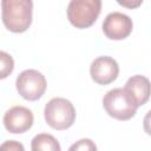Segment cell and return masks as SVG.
Segmentation results:
<instances>
[{
  "label": "cell",
  "instance_id": "1",
  "mask_svg": "<svg viewBox=\"0 0 151 151\" xmlns=\"http://www.w3.org/2000/svg\"><path fill=\"white\" fill-rule=\"evenodd\" d=\"M2 22L14 33L25 32L32 24L33 2L31 0H2Z\"/></svg>",
  "mask_w": 151,
  "mask_h": 151
},
{
  "label": "cell",
  "instance_id": "2",
  "mask_svg": "<svg viewBox=\"0 0 151 151\" xmlns=\"http://www.w3.org/2000/svg\"><path fill=\"white\" fill-rule=\"evenodd\" d=\"M103 106L106 113L118 120H129L137 112V104L125 88L110 90L103 98Z\"/></svg>",
  "mask_w": 151,
  "mask_h": 151
},
{
  "label": "cell",
  "instance_id": "3",
  "mask_svg": "<svg viewBox=\"0 0 151 151\" xmlns=\"http://www.w3.org/2000/svg\"><path fill=\"white\" fill-rule=\"evenodd\" d=\"M46 123L54 130H66L76 120V109L73 104L61 97L52 98L44 109Z\"/></svg>",
  "mask_w": 151,
  "mask_h": 151
},
{
  "label": "cell",
  "instance_id": "4",
  "mask_svg": "<svg viewBox=\"0 0 151 151\" xmlns=\"http://www.w3.org/2000/svg\"><path fill=\"white\" fill-rule=\"evenodd\" d=\"M100 0H72L67 6V19L77 28H87L98 19Z\"/></svg>",
  "mask_w": 151,
  "mask_h": 151
},
{
  "label": "cell",
  "instance_id": "5",
  "mask_svg": "<svg viewBox=\"0 0 151 151\" xmlns=\"http://www.w3.org/2000/svg\"><path fill=\"white\" fill-rule=\"evenodd\" d=\"M15 86L18 93L26 100L34 101L42 97L46 91V78L37 70H25L22 71L15 80Z\"/></svg>",
  "mask_w": 151,
  "mask_h": 151
},
{
  "label": "cell",
  "instance_id": "6",
  "mask_svg": "<svg viewBox=\"0 0 151 151\" xmlns=\"http://www.w3.org/2000/svg\"><path fill=\"white\" fill-rule=\"evenodd\" d=\"M101 27L104 34L109 39L123 40L131 34L133 22L129 15L122 12H112L105 17Z\"/></svg>",
  "mask_w": 151,
  "mask_h": 151
},
{
  "label": "cell",
  "instance_id": "7",
  "mask_svg": "<svg viewBox=\"0 0 151 151\" xmlns=\"http://www.w3.org/2000/svg\"><path fill=\"white\" fill-rule=\"evenodd\" d=\"M90 74L94 83L99 85H107L114 81L119 74L118 63L109 55L98 57L91 63Z\"/></svg>",
  "mask_w": 151,
  "mask_h": 151
},
{
  "label": "cell",
  "instance_id": "8",
  "mask_svg": "<svg viewBox=\"0 0 151 151\" xmlns=\"http://www.w3.org/2000/svg\"><path fill=\"white\" fill-rule=\"evenodd\" d=\"M33 113L29 109L17 105L11 107L4 114L5 129L11 133H24L33 125Z\"/></svg>",
  "mask_w": 151,
  "mask_h": 151
},
{
  "label": "cell",
  "instance_id": "9",
  "mask_svg": "<svg viewBox=\"0 0 151 151\" xmlns=\"http://www.w3.org/2000/svg\"><path fill=\"white\" fill-rule=\"evenodd\" d=\"M124 88L131 96L138 107L144 105L151 96V83L146 77L140 74H136L129 78Z\"/></svg>",
  "mask_w": 151,
  "mask_h": 151
},
{
  "label": "cell",
  "instance_id": "10",
  "mask_svg": "<svg viewBox=\"0 0 151 151\" xmlns=\"http://www.w3.org/2000/svg\"><path fill=\"white\" fill-rule=\"evenodd\" d=\"M32 151H61L59 142L50 133H38L31 142Z\"/></svg>",
  "mask_w": 151,
  "mask_h": 151
},
{
  "label": "cell",
  "instance_id": "11",
  "mask_svg": "<svg viewBox=\"0 0 151 151\" xmlns=\"http://www.w3.org/2000/svg\"><path fill=\"white\" fill-rule=\"evenodd\" d=\"M0 61H1V79H5L8 74L12 73L14 68V61L13 58L5 51L0 52Z\"/></svg>",
  "mask_w": 151,
  "mask_h": 151
},
{
  "label": "cell",
  "instance_id": "12",
  "mask_svg": "<svg viewBox=\"0 0 151 151\" xmlns=\"http://www.w3.org/2000/svg\"><path fill=\"white\" fill-rule=\"evenodd\" d=\"M67 151H97V145L88 138H81L73 143Z\"/></svg>",
  "mask_w": 151,
  "mask_h": 151
},
{
  "label": "cell",
  "instance_id": "13",
  "mask_svg": "<svg viewBox=\"0 0 151 151\" xmlns=\"http://www.w3.org/2000/svg\"><path fill=\"white\" fill-rule=\"evenodd\" d=\"M0 151H25L24 145L17 140H6L1 144Z\"/></svg>",
  "mask_w": 151,
  "mask_h": 151
},
{
  "label": "cell",
  "instance_id": "14",
  "mask_svg": "<svg viewBox=\"0 0 151 151\" xmlns=\"http://www.w3.org/2000/svg\"><path fill=\"white\" fill-rule=\"evenodd\" d=\"M143 127H144V131L151 136V110L145 114L143 119Z\"/></svg>",
  "mask_w": 151,
  "mask_h": 151
},
{
  "label": "cell",
  "instance_id": "15",
  "mask_svg": "<svg viewBox=\"0 0 151 151\" xmlns=\"http://www.w3.org/2000/svg\"><path fill=\"white\" fill-rule=\"evenodd\" d=\"M143 1H118L119 5L122 6H125V7H129V8H134V7H138L139 5H142Z\"/></svg>",
  "mask_w": 151,
  "mask_h": 151
}]
</instances>
